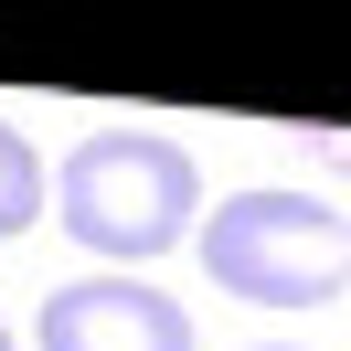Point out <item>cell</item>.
Masks as SVG:
<instances>
[{
    "instance_id": "cell-3",
    "label": "cell",
    "mask_w": 351,
    "mask_h": 351,
    "mask_svg": "<svg viewBox=\"0 0 351 351\" xmlns=\"http://www.w3.org/2000/svg\"><path fill=\"white\" fill-rule=\"evenodd\" d=\"M43 351H192V308L160 298L149 277H75L32 319Z\"/></svg>"
},
{
    "instance_id": "cell-5",
    "label": "cell",
    "mask_w": 351,
    "mask_h": 351,
    "mask_svg": "<svg viewBox=\"0 0 351 351\" xmlns=\"http://www.w3.org/2000/svg\"><path fill=\"white\" fill-rule=\"evenodd\" d=\"M0 351H11V330H0Z\"/></svg>"
},
{
    "instance_id": "cell-1",
    "label": "cell",
    "mask_w": 351,
    "mask_h": 351,
    "mask_svg": "<svg viewBox=\"0 0 351 351\" xmlns=\"http://www.w3.org/2000/svg\"><path fill=\"white\" fill-rule=\"evenodd\" d=\"M43 192H53V223H64L86 256H117V266L171 256V245H192V223H202V171H192V149L160 138V128H96V138H75Z\"/></svg>"
},
{
    "instance_id": "cell-6",
    "label": "cell",
    "mask_w": 351,
    "mask_h": 351,
    "mask_svg": "<svg viewBox=\"0 0 351 351\" xmlns=\"http://www.w3.org/2000/svg\"><path fill=\"white\" fill-rule=\"evenodd\" d=\"M266 351H277V341H266Z\"/></svg>"
},
{
    "instance_id": "cell-4",
    "label": "cell",
    "mask_w": 351,
    "mask_h": 351,
    "mask_svg": "<svg viewBox=\"0 0 351 351\" xmlns=\"http://www.w3.org/2000/svg\"><path fill=\"white\" fill-rule=\"evenodd\" d=\"M43 223V160H32L22 128H0V245Z\"/></svg>"
},
{
    "instance_id": "cell-2",
    "label": "cell",
    "mask_w": 351,
    "mask_h": 351,
    "mask_svg": "<svg viewBox=\"0 0 351 351\" xmlns=\"http://www.w3.org/2000/svg\"><path fill=\"white\" fill-rule=\"evenodd\" d=\"M202 277L256 308H330L351 287V223L319 192H223V213L192 223Z\"/></svg>"
}]
</instances>
